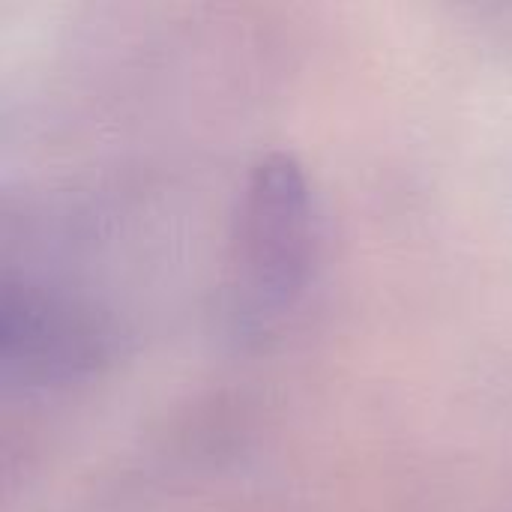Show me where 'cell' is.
<instances>
[{"mask_svg": "<svg viewBox=\"0 0 512 512\" xmlns=\"http://www.w3.org/2000/svg\"><path fill=\"white\" fill-rule=\"evenodd\" d=\"M3 342L9 363H24V372L39 375L75 372L93 357L87 327L69 318L66 309H54L48 300L30 294L21 300L6 297Z\"/></svg>", "mask_w": 512, "mask_h": 512, "instance_id": "obj_2", "label": "cell"}, {"mask_svg": "<svg viewBox=\"0 0 512 512\" xmlns=\"http://www.w3.org/2000/svg\"><path fill=\"white\" fill-rule=\"evenodd\" d=\"M318 255V207L303 165L273 150L249 168L225 264V309L237 333L273 330L303 297Z\"/></svg>", "mask_w": 512, "mask_h": 512, "instance_id": "obj_1", "label": "cell"}]
</instances>
